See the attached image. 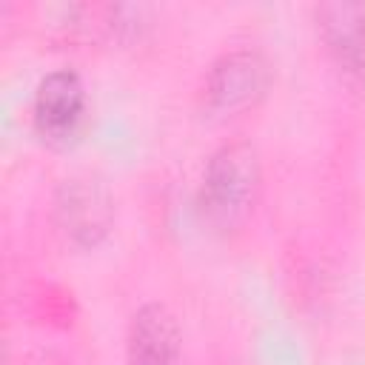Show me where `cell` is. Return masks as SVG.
<instances>
[{"label": "cell", "mask_w": 365, "mask_h": 365, "mask_svg": "<svg viewBox=\"0 0 365 365\" xmlns=\"http://www.w3.org/2000/svg\"><path fill=\"white\" fill-rule=\"evenodd\" d=\"M262 182L259 157L251 143H222L202 168L200 208L217 228H234L248 217Z\"/></svg>", "instance_id": "6da1fadb"}, {"label": "cell", "mask_w": 365, "mask_h": 365, "mask_svg": "<svg viewBox=\"0 0 365 365\" xmlns=\"http://www.w3.org/2000/svg\"><path fill=\"white\" fill-rule=\"evenodd\" d=\"M274 71L262 51L257 48H231L222 51L205 74L202 100L205 108L220 117H234L254 108L271 88Z\"/></svg>", "instance_id": "7a4b0ae2"}, {"label": "cell", "mask_w": 365, "mask_h": 365, "mask_svg": "<svg viewBox=\"0 0 365 365\" xmlns=\"http://www.w3.org/2000/svg\"><path fill=\"white\" fill-rule=\"evenodd\" d=\"M57 231L77 248L100 245L114 225V197L108 185L91 174L66 177L51 200Z\"/></svg>", "instance_id": "3957f363"}, {"label": "cell", "mask_w": 365, "mask_h": 365, "mask_svg": "<svg viewBox=\"0 0 365 365\" xmlns=\"http://www.w3.org/2000/svg\"><path fill=\"white\" fill-rule=\"evenodd\" d=\"M317 29L334 63L356 80H365V3L317 6Z\"/></svg>", "instance_id": "8992f818"}, {"label": "cell", "mask_w": 365, "mask_h": 365, "mask_svg": "<svg viewBox=\"0 0 365 365\" xmlns=\"http://www.w3.org/2000/svg\"><path fill=\"white\" fill-rule=\"evenodd\" d=\"M125 365H182V334L165 305L145 302L134 311L125 336Z\"/></svg>", "instance_id": "5b68a950"}, {"label": "cell", "mask_w": 365, "mask_h": 365, "mask_svg": "<svg viewBox=\"0 0 365 365\" xmlns=\"http://www.w3.org/2000/svg\"><path fill=\"white\" fill-rule=\"evenodd\" d=\"M17 365H71V362L63 354H57V351L40 348V351H29L26 356H20Z\"/></svg>", "instance_id": "52a82bcc"}, {"label": "cell", "mask_w": 365, "mask_h": 365, "mask_svg": "<svg viewBox=\"0 0 365 365\" xmlns=\"http://www.w3.org/2000/svg\"><path fill=\"white\" fill-rule=\"evenodd\" d=\"M31 120L43 140L68 143L80 134L86 120V86L74 68L48 71L31 100Z\"/></svg>", "instance_id": "277c9868"}]
</instances>
